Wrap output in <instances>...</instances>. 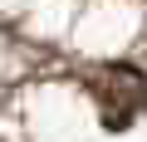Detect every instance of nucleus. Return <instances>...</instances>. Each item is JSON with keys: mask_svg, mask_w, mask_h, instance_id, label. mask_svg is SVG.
Returning a JSON list of instances; mask_svg holds the SVG:
<instances>
[{"mask_svg": "<svg viewBox=\"0 0 147 142\" xmlns=\"http://www.w3.org/2000/svg\"><path fill=\"white\" fill-rule=\"evenodd\" d=\"M84 83L93 88L108 132H123L147 108V79L137 74L132 64H93V69H84Z\"/></svg>", "mask_w": 147, "mask_h": 142, "instance_id": "nucleus-1", "label": "nucleus"}]
</instances>
